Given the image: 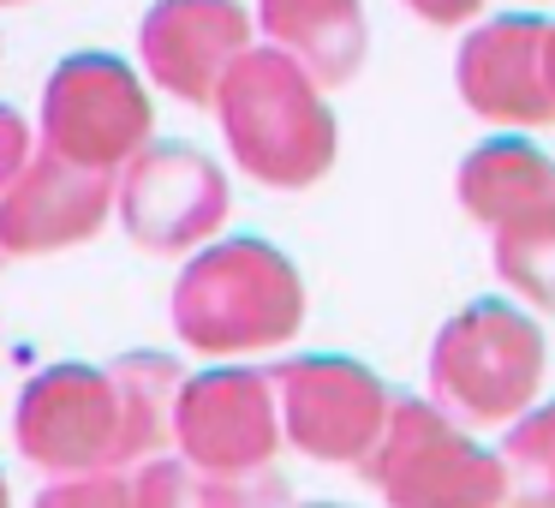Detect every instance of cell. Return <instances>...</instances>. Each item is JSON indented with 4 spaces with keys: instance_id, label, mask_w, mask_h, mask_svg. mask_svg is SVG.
Returning a JSON list of instances; mask_svg holds the SVG:
<instances>
[{
    "instance_id": "cell-4",
    "label": "cell",
    "mask_w": 555,
    "mask_h": 508,
    "mask_svg": "<svg viewBox=\"0 0 555 508\" xmlns=\"http://www.w3.org/2000/svg\"><path fill=\"white\" fill-rule=\"evenodd\" d=\"M293 377V431L311 455H359L371 448L376 424H383V389L352 365H299Z\"/></svg>"
},
{
    "instance_id": "cell-1",
    "label": "cell",
    "mask_w": 555,
    "mask_h": 508,
    "mask_svg": "<svg viewBox=\"0 0 555 508\" xmlns=\"http://www.w3.org/2000/svg\"><path fill=\"white\" fill-rule=\"evenodd\" d=\"M543 371V341L507 305H472L436 347V395L472 424L514 419Z\"/></svg>"
},
{
    "instance_id": "cell-6",
    "label": "cell",
    "mask_w": 555,
    "mask_h": 508,
    "mask_svg": "<svg viewBox=\"0 0 555 508\" xmlns=\"http://www.w3.org/2000/svg\"><path fill=\"white\" fill-rule=\"evenodd\" d=\"M550 97H555V85H550Z\"/></svg>"
},
{
    "instance_id": "cell-5",
    "label": "cell",
    "mask_w": 555,
    "mask_h": 508,
    "mask_svg": "<svg viewBox=\"0 0 555 508\" xmlns=\"http://www.w3.org/2000/svg\"><path fill=\"white\" fill-rule=\"evenodd\" d=\"M507 472L502 484L514 491V508H555V407L526 419L507 436Z\"/></svg>"
},
{
    "instance_id": "cell-2",
    "label": "cell",
    "mask_w": 555,
    "mask_h": 508,
    "mask_svg": "<svg viewBox=\"0 0 555 508\" xmlns=\"http://www.w3.org/2000/svg\"><path fill=\"white\" fill-rule=\"evenodd\" d=\"M395 508H495L502 503V467L472 448L448 419L424 407H400L383 455L371 460Z\"/></svg>"
},
{
    "instance_id": "cell-3",
    "label": "cell",
    "mask_w": 555,
    "mask_h": 508,
    "mask_svg": "<svg viewBox=\"0 0 555 508\" xmlns=\"http://www.w3.org/2000/svg\"><path fill=\"white\" fill-rule=\"evenodd\" d=\"M490 174L507 186H472L466 180V198H478V204H495V198H507L514 204V216H507L502 228V269L514 288H526L538 305H550L555 312V168H543L538 150H490Z\"/></svg>"
}]
</instances>
